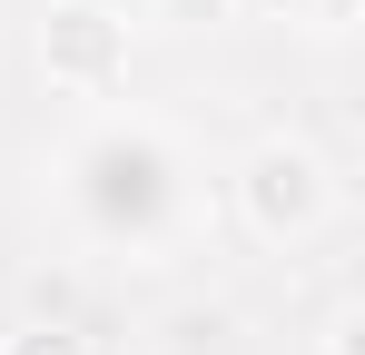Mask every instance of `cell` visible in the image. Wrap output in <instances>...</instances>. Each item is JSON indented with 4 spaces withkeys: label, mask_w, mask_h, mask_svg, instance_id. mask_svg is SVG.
<instances>
[{
    "label": "cell",
    "mask_w": 365,
    "mask_h": 355,
    "mask_svg": "<svg viewBox=\"0 0 365 355\" xmlns=\"http://www.w3.org/2000/svg\"><path fill=\"white\" fill-rule=\"evenodd\" d=\"M247 10H306V0H247ZM316 10H346V0H316Z\"/></svg>",
    "instance_id": "cell-5"
},
{
    "label": "cell",
    "mask_w": 365,
    "mask_h": 355,
    "mask_svg": "<svg viewBox=\"0 0 365 355\" xmlns=\"http://www.w3.org/2000/svg\"><path fill=\"white\" fill-rule=\"evenodd\" d=\"M10 355H89V336H69V326H30V336H10Z\"/></svg>",
    "instance_id": "cell-4"
},
{
    "label": "cell",
    "mask_w": 365,
    "mask_h": 355,
    "mask_svg": "<svg viewBox=\"0 0 365 355\" xmlns=\"http://www.w3.org/2000/svg\"><path fill=\"white\" fill-rule=\"evenodd\" d=\"M40 59H50V79L79 89V99L119 89V69H128V10H109V0H60L50 30H40Z\"/></svg>",
    "instance_id": "cell-2"
},
{
    "label": "cell",
    "mask_w": 365,
    "mask_h": 355,
    "mask_svg": "<svg viewBox=\"0 0 365 355\" xmlns=\"http://www.w3.org/2000/svg\"><path fill=\"white\" fill-rule=\"evenodd\" d=\"M69 207H79V227L99 247H158L187 217V168L158 128L109 118L99 138L69 148Z\"/></svg>",
    "instance_id": "cell-1"
},
{
    "label": "cell",
    "mask_w": 365,
    "mask_h": 355,
    "mask_svg": "<svg viewBox=\"0 0 365 355\" xmlns=\"http://www.w3.org/2000/svg\"><path fill=\"white\" fill-rule=\"evenodd\" d=\"M247 217H257V237H306L316 217H326V168L306 158V148H257L237 178Z\"/></svg>",
    "instance_id": "cell-3"
}]
</instances>
